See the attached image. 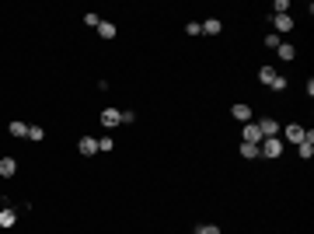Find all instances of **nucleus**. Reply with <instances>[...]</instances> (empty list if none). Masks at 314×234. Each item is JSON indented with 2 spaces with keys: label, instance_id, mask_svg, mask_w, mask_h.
I'll use <instances>...</instances> for the list:
<instances>
[{
  "label": "nucleus",
  "instance_id": "obj_1",
  "mask_svg": "<svg viewBox=\"0 0 314 234\" xmlns=\"http://www.w3.org/2000/svg\"><path fill=\"white\" fill-rule=\"evenodd\" d=\"M258 150H262V158H280V154H283V143H280V136H265V140L258 143Z\"/></svg>",
  "mask_w": 314,
  "mask_h": 234
},
{
  "label": "nucleus",
  "instance_id": "obj_2",
  "mask_svg": "<svg viewBox=\"0 0 314 234\" xmlns=\"http://www.w3.org/2000/svg\"><path fill=\"white\" fill-rule=\"evenodd\" d=\"M101 126H105V130L123 126V112H119V108H105V112H101Z\"/></svg>",
  "mask_w": 314,
  "mask_h": 234
},
{
  "label": "nucleus",
  "instance_id": "obj_3",
  "mask_svg": "<svg viewBox=\"0 0 314 234\" xmlns=\"http://www.w3.org/2000/svg\"><path fill=\"white\" fill-rule=\"evenodd\" d=\"M272 28H276V35H286V32H293V18L290 14H272Z\"/></svg>",
  "mask_w": 314,
  "mask_h": 234
},
{
  "label": "nucleus",
  "instance_id": "obj_4",
  "mask_svg": "<svg viewBox=\"0 0 314 234\" xmlns=\"http://www.w3.org/2000/svg\"><path fill=\"white\" fill-rule=\"evenodd\" d=\"M265 136H262V130H258V123H245V143H262Z\"/></svg>",
  "mask_w": 314,
  "mask_h": 234
},
{
  "label": "nucleus",
  "instance_id": "obj_5",
  "mask_svg": "<svg viewBox=\"0 0 314 234\" xmlns=\"http://www.w3.org/2000/svg\"><path fill=\"white\" fill-rule=\"evenodd\" d=\"M304 133H307V130H304L300 123H290V126H286V140H290V143H297V147L304 143Z\"/></svg>",
  "mask_w": 314,
  "mask_h": 234
},
{
  "label": "nucleus",
  "instance_id": "obj_6",
  "mask_svg": "<svg viewBox=\"0 0 314 234\" xmlns=\"http://www.w3.org/2000/svg\"><path fill=\"white\" fill-rule=\"evenodd\" d=\"M77 150H81L84 158H91V154H98V140H94V136H81V143H77Z\"/></svg>",
  "mask_w": 314,
  "mask_h": 234
},
{
  "label": "nucleus",
  "instance_id": "obj_7",
  "mask_svg": "<svg viewBox=\"0 0 314 234\" xmlns=\"http://www.w3.org/2000/svg\"><path fill=\"white\" fill-rule=\"evenodd\" d=\"M230 115H234V119H238V123H248V119H251V108L238 101V105H230Z\"/></svg>",
  "mask_w": 314,
  "mask_h": 234
},
{
  "label": "nucleus",
  "instance_id": "obj_8",
  "mask_svg": "<svg viewBox=\"0 0 314 234\" xmlns=\"http://www.w3.org/2000/svg\"><path fill=\"white\" fill-rule=\"evenodd\" d=\"M258 130H262V136H276V133H280V123H276V119H262Z\"/></svg>",
  "mask_w": 314,
  "mask_h": 234
},
{
  "label": "nucleus",
  "instance_id": "obj_9",
  "mask_svg": "<svg viewBox=\"0 0 314 234\" xmlns=\"http://www.w3.org/2000/svg\"><path fill=\"white\" fill-rule=\"evenodd\" d=\"M14 171H18V161H14V158H0V175L11 178Z\"/></svg>",
  "mask_w": 314,
  "mask_h": 234
},
{
  "label": "nucleus",
  "instance_id": "obj_10",
  "mask_svg": "<svg viewBox=\"0 0 314 234\" xmlns=\"http://www.w3.org/2000/svg\"><path fill=\"white\" fill-rule=\"evenodd\" d=\"M18 224V213L7 206V210H0V227H14Z\"/></svg>",
  "mask_w": 314,
  "mask_h": 234
},
{
  "label": "nucleus",
  "instance_id": "obj_11",
  "mask_svg": "<svg viewBox=\"0 0 314 234\" xmlns=\"http://www.w3.org/2000/svg\"><path fill=\"white\" fill-rule=\"evenodd\" d=\"M276 53H280V60H286V63H290V60L297 56V49H293L290 42H280V46H276Z\"/></svg>",
  "mask_w": 314,
  "mask_h": 234
},
{
  "label": "nucleus",
  "instance_id": "obj_12",
  "mask_svg": "<svg viewBox=\"0 0 314 234\" xmlns=\"http://www.w3.org/2000/svg\"><path fill=\"white\" fill-rule=\"evenodd\" d=\"M241 158H248V161H255V158H262V150H258L255 143H241Z\"/></svg>",
  "mask_w": 314,
  "mask_h": 234
},
{
  "label": "nucleus",
  "instance_id": "obj_13",
  "mask_svg": "<svg viewBox=\"0 0 314 234\" xmlns=\"http://www.w3.org/2000/svg\"><path fill=\"white\" fill-rule=\"evenodd\" d=\"M199 28H203V35H220V21H217V18H210V21H203Z\"/></svg>",
  "mask_w": 314,
  "mask_h": 234
},
{
  "label": "nucleus",
  "instance_id": "obj_14",
  "mask_svg": "<svg viewBox=\"0 0 314 234\" xmlns=\"http://www.w3.org/2000/svg\"><path fill=\"white\" fill-rule=\"evenodd\" d=\"M258 81H262V84H272V81H276V70H272V67H262V70H258Z\"/></svg>",
  "mask_w": 314,
  "mask_h": 234
},
{
  "label": "nucleus",
  "instance_id": "obj_15",
  "mask_svg": "<svg viewBox=\"0 0 314 234\" xmlns=\"http://www.w3.org/2000/svg\"><path fill=\"white\" fill-rule=\"evenodd\" d=\"M98 35H101V38H115V25H112V21H101V25H98Z\"/></svg>",
  "mask_w": 314,
  "mask_h": 234
},
{
  "label": "nucleus",
  "instance_id": "obj_16",
  "mask_svg": "<svg viewBox=\"0 0 314 234\" xmlns=\"http://www.w3.org/2000/svg\"><path fill=\"white\" fill-rule=\"evenodd\" d=\"M46 136V130L38 126V123H28V140H42Z\"/></svg>",
  "mask_w": 314,
  "mask_h": 234
},
{
  "label": "nucleus",
  "instance_id": "obj_17",
  "mask_svg": "<svg viewBox=\"0 0 314 234\" xmlns=\"http://www.w3.org/2000/svg\"><path fill=\"white\" fill-rule=\"evenodd\" d=\"M11 136H28V123H11Z\"/></svg>",
  "mask_w": 314,
  "mask_h": 234
},
{
  "label": "nucleus",
  "instance_id": "obj_18",
  "mask_svg": "<svg viewBox=\"0 0 314 234\" xmlns=\"http://www.w3.org/2000/svg\"><path fill=\"white\" fill-rule=\"evenodd\" d=\"M297 154H300L304 161H311V158H314V143H300V147H297Z\"/></svg>",
  "mask_w": 314,
  "mask_h": 234
},
{
  "label": "nucleus",
  "instance_id": "obj_19",
  "mask_svg": "<svg viewBox=\"0 0 314 234\" xmlns=\"http://www.w3.org/2000/svg\"><path fill=\"white\" fill-rule=\"evenodd\" d=\"M192 234H220V227L217 224H203V227H195Z\"/></svg>",
  "mask_w": 314,
  "mask_h": 234
},
{
  "label": "nucleus",
  "instance_id": "obj_20",
  "mask_svg": "<svg viewBox=\"0 0 314 234\" xmlns=\"http://www.w3.org/2000/svg\"><path fill=\"white\" fill-rule=\"evenodd\" d=\"M269 88H272V91H276V95H280V91H286V77H280V73H276V81H272Z\"/></svg>",
  "mask_w": 314,
  "mask_h": 234
},
{
  "label": "nucleus",
  "instance_id": "obj_21",
  "mask_svg": "<svg viewBox=\"0 0 314 234\" xmlns=\"http://www.w3.org/2000/svg\"><path fill=\"white\" fill-rule=\"evenodd\" d=\"M84 25H91V28H98V25H101V18H98L94 11H88V14H84Z\"/></svg>",
  "mask_w": 314,
  "mask_h": 234
},
{
  "label": "nucleus",
  "instance_id": "obj_22",
  "mask_svg": "<svg viewBox=\"0 0 314 234\" xmlns=\"http://www.w3.org/2000/svg\"><path fill=\"white\" fill-rule=\"evenodd\" d=\"M280 42H283V38H280V35H276V32H272V35H265V46H269V49H276V46H280Z\"/></svg>",
  "mask_w": 314,
  "mask_h": 234
},
{
  "label": "nucleus",
  "instance_id": "obj_23",
  "mask_svg": "<svg viewBox=\"0 0 314 234\" xmlns=\"http://www.w3.org/2000/svg\"><path fill=\"white\" fill-rule=\"evenodd\" d=\"M98 150H115V143H112V136H101V140H98Z\"/></svg>",
  "mask_w": 314,
  "mask_h": 234
},
{
  "label": "nucleus",
  "instance_id": "obj_24",
  "mask_svg": "<svg viewBox=\"0 0 314 234\" xmlns=\"http://www.w3.org/2000/svg\"><path fill=\"white\" fill-rule=\"evenodd\" d=\"M272 11H276V14H286V11H290V0H276V7H272Z\"/></svg>",
  "mask_w": 314,
  "mask_h": 234
},
{
  "label": "nucleus",
  "instance_id": "obj_25",
  "mask_svg": "<svg viewBox=\"0 0 314 234\" xmlns=\"http://www.w3.org/2000/svg\"><path fill=\"white\" fill-rule=\"evenodd\" d=\"M185 32H188V35H203V28H199V21H188V25H185Z\"/></svg>",
  "mask_w": 314,
  "mask_h": 234
}]
</instances>
